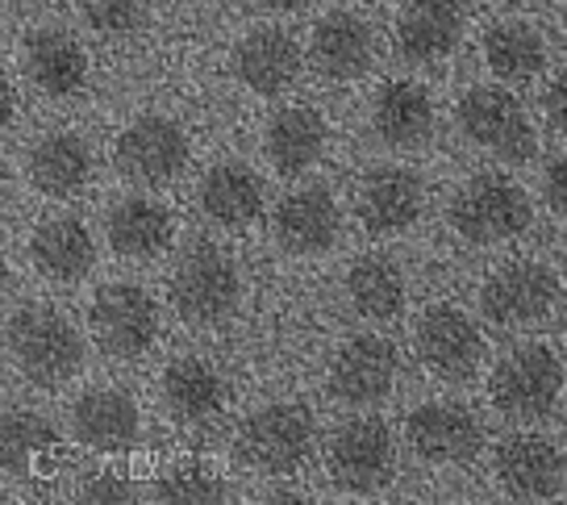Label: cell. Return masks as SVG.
<instances>
[{"mask_svg":"<svg viewBox=\"0 0 567 505\" xmlns=\"http://www.w3.org/2000/svg\"><path fill=\"white\" fill-rule=\"evenodd\" d=\"M451 226L467 243H505L530 226V197L505 176H476L451 200Z\"/></svg>","mask_w":567,"mask_h":505,"instance_id":"cell-3","label":"cell"},{"mask_svg":"<svg viewBox=\"0 0 567 505\" xmlns=\"http://www.w3.org/2000/svg\"><path fill=\"white\" fill-rule=\"evenodd\" d=\"M463 13L455 0H413L396 21V47L409 63H434L460 47Z\"/></svg>","mask_w":567,"mask_h":505,"instance_id":"cell-18","label":"cell"},{"mask_svg":"<svg viewBox=\"0 0 567 505\" xmlns=\"http://www.w3.org/2000/svg\"><path fill=\"white\" fill-rule=\"evenodd\" d=\"M338 238V205L326 188H297L276 209V243L292 255H321Z\"/></svg>","mask_w":567,"mask_h":505,"instance_id":"cell-17","label":"cell"},{"mask_svg":"<svg viewBox=\"0 0 567 505\" xmlns=\"http://www.w3.org/2000/svg\"><path fill=\"white\" fill-rule=\"evenodd\" d=\"M460 126L476 146L493 151L505 163H526L534 155V126L514 92L472 89L460 101Z\"/></svg>","mask_w":567,"mask_h":505,"instance_id":"cell-6","label":"cell"},{"mask_svg":"<svg viewBox=\"0 0 567 505\" xmlns=\"http://www.w3.org/2000/svg\"><path fill=\"white\" fill-rule=\"evenodd\" d=\"M396 347L380 334H354L330 363V393L342 405H375L392 393Z\"/></svg>","mask_w":567,"mask_h":505,"instance_id":"cell-12","label":"cell"},{"mask_svg":"<svg viewBox=\"0 0 567 505\" xmlns=\"http://www.w3.org/2000/svg\"><path fill=\"white\" fill-rule=\"evenodd\" d=\"M484 59H488V68H493L501 80L526 84V80H534V75L543 72L547 47H543L538 30H530V25H522V21H501V25H493L488 38H484Z\"/></svg>","mask_w":567,"mask_h":505,"instance_id":"cell-30","label":"cell"},{"mask_svg":"<svg viewBox=\"0 0 567 505\" xmlns=\"http://www.w3.org/2000/svg\"><path fill=\"white\" fill-rule=\"evenodd\" d=\"M188 163V138L172 117H138L117 138V167L134 184L176 181Z\"/></svg>","mask_w":567,"mask_h":505,"instance_id":"cell-11","label":"cell"},{"mask_svg":"<svg viewBox=\"0 0 567 505\" xmlns=\"http://www.w3.org/2000/svg\"><path fill=\"white\" fill-rule=\"evenodd\" d=\"M71 426L96 452H122L138 439V405L122 389H92L71 405Z\"/></svg>","mask_w":567,"mask_h":505,"instance_id":"cell-19","label":"cell"},{"mask_svg":"<svg viewBox=\"0 0 567 505\" xmlns=\"http://www.w3.org/2000/svg\"><path fill=\"white\" fill-rule=\"evenodd\" d=\"M109 243L125 259H151L172 243V214L151 197H125L109 214Z\"/></svg>","mask_w":567,"mask_h":505,"instance_id":"cell-27","label":"cell"},{"mask_svg":"<svg viewBox=\"0 0 567 505\" xmlns=\"http://www.w3.org/2000/svg\"><path fill=\"white\" fill-rule=\"evenodd\" d=\"M264 146H267V159H271V167L280 176H297V172L318 163L321 146H326V122H321V113H313V109L305 105L280 109L271 117V126H267Z\"/></svg>","mask_w":567,"mask_h":505,"instance_id":"cell-25","label":"cell"},{"mask_svg":"<svg viewBox=\"0 0 567 505\" xmlns=\"http://www.w3.org/2000/svg\"><path fill=\"white\" fill-rule=\"evenodd\" d=\"M30 259H34V268L47 280L71 285V280H80L92 268L96 247H92V235L84 230V221H75V217H51L30 238Z\"/></svg>","mask_w":567,"mask_h":505,"instance_id":"cell-23","label":"cell"},{"mask_svg":"<svg viewBox=\"0 0 567 505\" xmlns=\"http://www.w3.org/2000/svg\"><path fill=\"white\" fill-rule=\"evenodd\" d=\"M172 306L184 322L217 326L238 306V268L226 251L213 243H200L184 255L172 271Z\"/></svg>","mask_w":567,"mask_h":505,"instance_id":"cell-2","label":"cell"},{"mask_svg":"<svg viewBox=\"0 0 567 505\" xmlns=\"http://www.w3.org/2000/svg\"><path fill=\"white\" fill-rule=\"evenodd\" d=\"M555 297H559L555 271L522 259V264H505L501 271H493V280L480 292V306H484V318L496 326H530L547 318Z\"/></svg>","mask_w":567,"mask_h":505,"instance_id":"cell-9","label":"cell"},{"mask_svg":"<svg viewBox=\"0 0 567 505\" xmlns=\"http://www.w3.org/2000/svg\"><path fill=\"white\" fill-rule=\"evenodd\" d=\"M255 4H264L271 13H292V9H305L309 0H255Z\"/></svg>","mask_w":567,"mask_h":505,"instance_id":"cell-37","label":"cell"},{"mask_svg":"<svg viewBox=\"0 0 567 505\" xmlns=\"http://www.w3.org/2000/svg\"><path fill=\"white\" fill-rule=\"evenodd\" d=\"M151 13V0H84V18L101 34H130Z\"/></svg>","mask_w":567,"mask_h":505,"instance_id":"cell-32","label":"cell"},{"mask_svg":"<svg viewBox=\"0 0 567 505\" xmlns=\"http://www.w3.org/2000/svg\"><path fill=\"white\" fill-rule=\"evenodd\" d=\"M4 122H13V89L4 84Z\"/></svg>","mask_w":567,"mask_h":505,"instance_id":"cell-38","label":"cell"},{"mask_svg":"<svg viewBox=\"0 0 567 505\" xmlns=\"http://www.w3.org/2000/svg\"><path fill=\"white\" fill-rule=\"evenodd\" d=\"M92 176V155L75 134H47L30 151V181L47 197H75Z\"/></svg>","mask_w":567,"mask_h":505,"instance_id":"cell-26","label":"cell"},{"mask_svg":"<svg viewBox=\"0 0 567 505\" xmlns=\"http://www.w3.org/2000/svg\"><path fill=\"white\" fill-rule=\"evenodd\" d=\"M375 134L389 146H417L430 138L434 130V105H430V92L413 80H392L380 89L372 109Z\"/></svg>","mask_w":567,"mask_h":505,"instance_id":"cell-24","label":"cell"},{"mask_svg":"<svg viewBox=\"0 0 567 505\" xmlns=\"http://www.w3.org/2000/svg\"><path fill=\"white\" fill-rule=\"evenodd\" d=\"M234 72L247 84L250 92H264V96H280L284 89L297 84L301 75V47L292 42V34H284L276 25L264 30H250L238 51H234Z\"/></svg>","mask_w":567,"mask_h":505,"instance_id":"cell-15","label":"cell"},{"mask_svg":"<svg viewBox=\"0 0 567 505\" xmlns=\"http://www.w3.org/2000/svg\"><path fill=\"white\" fill-rule=\"evenodd\" d=\"M92 339L113 360H134L159 334V309L138 285H105L92 297Z\"/></svg>","mask_w":567,"mask_h":505,"instance_id":"cell-5","label":"cell"},{"mask_svg":"<svg viewBox=\"0 0 567 505\" xmlns=\"http://www.w3.org/2000/svg\"><path fill=\"white\" fill-rule=\"evenodd\" d=\"M347 292H351V306L372 322H389L405 306V280L384 255L354 259V268L347 271Z\"/></svg>","mask_w":567,"mask_h":505,"instance_id":"cell-29","label":"cell"},{"mask_svg":"<svg viewBox=\"0 0 567 505\" xmlns=\"http://www.w3.org/2000/svg\"><path fill=\"white\" fill-rule=\"evenodd\" d=\"M547 113H550V122L559 130H567V68L555 80H550V89H547Z\"/></svg>","mask_w":567,"mask_h":505,"instance_id":"cell-36","label":"cell"},{"mask_svg":"<svg viewBox=\"0 0 567 505\" xmlns=\"http://www.w3.org/2000/svg\"><path fill=\"white\" fill-rule=\"evenodd\" d=\"M422 214V181L409 167H375L359 184V221L368 235H401Z\"/></svg>","mask_w":567,"mask_h":505,"instance_id":"cell-14","label":"cell"},{"mask_svg":"<svg viewBox=\"0 0 567 505\" xmlns=\"http://www.w3.org/2000/svg\"><path fill=\"white\" fill-rule=\"evenodd\" d=\"M405 434L409 447L430 464H467L484 443L476 418L463 405H451V401L417 405L405 422Z\"/></svg>","mask_w":567,"mask_h":505,"instance_id":"cell-13","label":"cell"},{"mask_svg":"<svg viewBox=\"0 0 567 505\" xmlns=\"http://www.w3.org/2000/svg\"><path fill=\"white\" fill-rule=\"evenodd\" d=\"M564 368L547 347H517L493 372V405L505 418H543L559 401Z\"/></svg>","mask_w":567,"mask_h":505,"instance_id":"cell-7","label":"cell"},{"mask_svg":"<svg viewBox=\"0 0 567 505\" xmlns=\"http://www.w3.org/2000/svg\"><path fill=\"white\" fill-rule=\"evenodd\" d=\"M54 431L34 414H4V472H25L38 452H51Z\"/></svg>","mask_w":567,"mask_h":505,"instance_id":"cell-31","label":"cell"},{"mask_svg":"<svg viewBox=\"0 0 567 505\" xmlns=\"http://www.w3.org/2000/svg\"><path fill=\"white\" fill-rule=\"evenodd\" d=\"M496 476L509 497H526V502H543L564 488V460L538 434H517L505 439L496 452Z\"/></svg>","mask_w":567,"mask_h":505,"instance_id":"cell-16","label":"cell"},{"mask_svg":"<svg viewBox=\"0 0 567 505\" xmlns=\"http://www.w3.org/2000/svg\"><path fill=\"white\" fill-rule=\"evenodd\" d=\"M25 72L42 92L71 96V92L84 89L89 59H84V47L68 30H34L25 38Z\"/></svg>","mask_w":567,"mask_h":505,"instance_id":"cell-22","label":"cell"},{"mask_svg":"<svg viewBox=\"0 0 567 505\" xmlns=\"http://www.w3.org/2000/svg\"><path fill=\"white\" fill-rule=\"evenodd\" d=\"M547 205L555 209V214H564L567 217V155H559V159L550 163V172H547Z\"/></svg>","mask_w":567,"mask_h":505,"instance_id":"cell-35","label":"cell"},{"mask_svg":"<svg viewBox=\"0 0 567 505\" xmlns=\"http://www.w3.org/2000/svg\"><path fill=\"white\" fill-rule=\"evenodd\" d=\"M313 452V418L305 405H267L238 431V455L250 468L284 476L297 472Z\"/></svg>","mask_w":567,"mask_h":505,"instance_id":"cell-4","label":"cell"},{"mask_svg":"<svg viewBox=\"0 0 567 505\" xmlns=\"http://www.w3.org/2000/svg\"><path fill=\"white\" fill-rule=\"evenodd\" d=\"M392 460H396L392 434L375 418H354L347 426H338L330 439V452H326L334 485L347 493H375L380 485H389Z\"/></svg>","mask_w":567,"mask_h":505,"instance_id":"cell-8","label":"cell"},{"mask_svg":"<svg viewBox=\"0 0 567 505\" xmlns=\"http://www.w3.org/2000/svg\"><path fill=\"white\" fill-rule=\"evenodd\" d=\"M309 59L330 80H354L372 68V30L351 13H330L313 30Z\"/></svg>","mask_w":567,"mask_h":505,"instance_id":"cell-21","label":"cell"},{"mask_svg":"<svg viewBox=\"0 0 567 505\" xmlns=\"http://www.w3.org/2000/svg\"><path fill=\"white\" fill-rule=\"evenodd\" d=\"M484 339L476 322L455 306H434L417 322V360L443 380H467L480 368Z\"/></svg>","mask_w":567,"mask_h":505,"instance_id":"cell-10","label":"cell"},{"mask_svg":"<svg viewBox=\"0 0 567 505\" xmlns=\"http://www.w3.org/2000/svg\"><path fill=\"white\" fill-rule=\"evenodd\" d=\"M163 401L179 422H205L221 410L226 401V384L217 377V368L196 355L176 360L163 372Z\"/></svg>","mask_w":567,"mask_h":505,"instance_id":"cell-28","label":"cell"},{"mask_svg":"<svg viewBox=\"0 0 567 505\" xmlns=\"http://www.w3.org/2000/svg\"><path fill=\"white\" fill-rule=\"evenodd\" d=\"M200 209L217 226H250L264 214V181L250 172L247 163H217L200 181Z\"/></svg>","mask_w":567,"mask_h":505,"instance_id":"cell-20","label":"cell"},{"mask_svg":"<svg viewBox=\"0 0 567 505\" xmlns=\"http://www.w3.org/2000/svg\"><path fill=\"white\" fill-rule=\"evenodd\" d=\"M9 351L18 360L21 377L54 389L80 372L84 363V343L75 334V326L54 313V309H21L9 322Z\"/></svg>","mask_w":567,"mask_h":505,"instance_id":"cell-1","label":"cell"},{"mask_svg":"<svg viewBox=\"0 0 567 505\" xmlns=\"http://www.w3.org/2000/svg\"><path fill=\"white\" fill-rule=\"evenodd\" d=\"M564 271H567V251H564Z\"/></svg>","mask_w":567,"mask_h":505,"instance_id":"cell-39","label":"cell"},{"mask_svg":"<svg viewBox=\"0 0 567 505\" xmlns=\"http://www.w3.org/2000/svg\"><path fill=\"white\" fill-rule=\"evenodd\" d=\"M84 502H134V485L130 481H117V476H101V481H89L80 488Z\"/></svg>","mask_w":567,"mask_h":505,"instance_id":"cell-34","label":"cell"},{"mask_svg":"<svg viewBox=\"0 0 567 505\" xmlns=\"http://www.w3.org/2000/svg\"><path fill=\"white\" fill-rule=\"evenodd\" d=\"M155 497H159V502H221V497H226V485H221L217 476H209V472L179 468L155 485Z\"/></svg>","mask_w":567,"mask_h":505,"instance_id":"cell-33","label":"cell"}]
</instances>
